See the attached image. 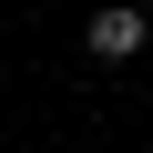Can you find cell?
<instances>
[{"mask_svg":"<svg viewBox=\"0 0 153 153\" xmlns=\"http://www.w3.org/2000/svg\"><path fill=\"white\" fill-rule=\"evenodd\" d=\"M143 10H153V0H143Z\"/></svg>","mask_w":153,"mask_h":153,"instance_id":"2","label":"cell"},{"mask_svg":"<svg viewBox=\"0 0 153 153\" xmlns=\"http://www.w3.org/2000/svg\"><path fill=\"white\" fill-rule=\"evenodd\" d=\"M143 31H153L143 0H92L82 10V51L92 61H143Z\"/></svg>","mask_w":153,"mask_h":153,"instance_id":"1","label":"cell"}]
</instances>
